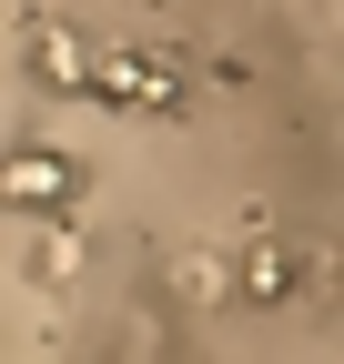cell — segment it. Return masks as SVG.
Instances as JSON below:
<instances>
[{
  "mask_svg": "<svg viewBox=\"0 0 344 364\" xmlns=\"http://www.w3.org/2000/svg\"><path fill=\"white\" fill-rule=\"evenodd\" d=\"M0 193H11V213H61V203H81V172L61 152H21L0 172Z\"/></svg>",
  "mask_w": 344,
  "mask_h": 364,
  "instance_id": "obj_3",
  "label": "cell"
},
{
  "mask_svg": "<svg viewBox=\"0 0 344 364\" xmlns=\"http://www.w3.org/2000/svg\"><path fill=\"white\" fill-rule=\"evenodd\" d=\"M71 273H81V233H71V223H51V233L31 243V284H71Z\"/></svg>",
  "mask_w": 344,
  "mask_h": 364,
  "instance_id": "obj_6",
  "label": "cell"
},
{
  "mask_svg": "<svg viewBox=\"0 0 344 364\" xmlns=\"http://www.w3.org/2000/svg\"><path fill=\"white\" fill-rule=\"evenodd\" d=\"M284 294H294V253L253 243V253H243V304H284Z\"/></svg>",
  "mask_w": 344,
  "mask_h": 364,
  "instance_id": "obj_5",
  "label": "cell"
},
{
  "mask_svg": "<svg viewBox=\"0 0 344 364\" xmlns=\"http://www.w3.org/2000/svg\"><path fill=\"white\" fill-rule=\"evenodd\" d=\"M172 294L183 304H243V273L223 253H172Z\"/></svg>",
  "mask_w": 344,
  "mask_h": 364,
  "instance_id": "obj_4",
  "label": "cell"
},
{
  "mask_svg": "<svg viewBox=\"0 0 344 364\" xmlns=\"http://www.w3.org/2000/svg\"><path fill=\"white\" fill-rule=\"evenodd\" d=\"M31 71H41V91H92L102 51L81 31H61V21H31Z\"/></svg>",
  "mask_w": 344,
  "mask_h": 364,
  "instance_id": "obj_2",
  "label": "cell"
},
{
  "mask_svg": "<svg viewBox=\"0 0 344 364\" xmlns=\"http://www.w3.org/2000/svg\"><path fill=\"white\" fill-rule=\"evenodd\" d=\"M92 102H112V112H172L183 102V51H102Z\"/></svg>",
  "mask_w": 344,
  "mask_h": 364,
  "instance_id": "obj_1",
  "label": "cell"
}]
</instances>
